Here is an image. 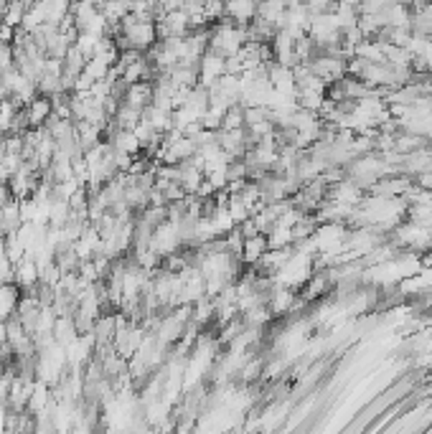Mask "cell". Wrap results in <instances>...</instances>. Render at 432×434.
<instances>
[{
	"label": "cell",
	"mask_w": 432,
	"mask_h": 434,
	"mask_svg": "<svg viewBox=\"0 0 432 434\" xmlns=\"http://www.w3.org/2000/svg\"><path fill=\"white\" fill-rule=\"evenodd\" d=\"M79 335V328L74 323L72 315H56V326H54V340L61 345H69L74 338Z\"/></svg>",
	"instance_id": "cell-10"
},
{
	"label": "cell",
	"mask_w": 432,
	"mask_h": 434,
	"mask_svg": "<svg viewBox=\"0 0 432 434\" xmlns=\"http://www.w3.org/2000/svg\"><path fill=\"white\" fill-rule=\"evenodd\" d=\"M13 199V193H11V186H8L6 181H0V206H6L8 201Z\"/></svg>",
	"instance_id": "cell-22"
},
{
	"label": "cell",
	"mask_w": 432,
	"mask_h": 434,
	"mask_svg": "<svg viewBox=\"0 0 432 434\" xmlns=\"http://www.w3.org/2000/svg\"><path fill=\"white\" fill-rule=\"evenodd\" d=\"M140 120H143V109L130 107L128 102H120V107H117L115 117H112L115 127H122V130H135V125H138Z\"/></svg>",
	"instance_id": "cell-11"
},
{
	"label": "cell",
	"mask_w": 432,
	"mask_h": 434,
	"mask_svg": "<svg viewBox=\"0 0 432 434\" xmlns=\"http://www.w3.org/2000/svg\"><path fill=\"white\" fill-rule=\"evenodd\" d=\"M226 18L239 26H250L257 16V0H224Z\"/></svg>",
	"instance_id": "cell-4"
},
{
	"label": "cell",
	"mask_w": 432,
	"mask_h": 434,
	"mask_svg": "<svg viewBox=\"0 0 432 434\" xmlns=\"http://www.w3.org/2000/svg\"><path fill=\"white\" fill-rule=\"evenodd\" d=\"M221 120H224V112H219V109H214V107H209L206 112L201 115V127L204 130H214V133H219L221 130Z\"/></svg>",
	"instance_id": "cell-18"
},
{
	"label": "cell",
	"mask_w": 432,
	"mask_h": 434,
	"mask_svg": "<svg viewBox=\"0 0 432 434\" xmlns=\"http://www.w3.org/2000/svg\"><path fill=\"white\" fill-rule=\"evenodd\" d=\"M16 67V48L13 43H0V74Z\"/></svg>",
	"instance_id": "cell-19"
},
{
	"label": "cell",
	"mask_w": 432,
	"mask_h": 434,
	"mask_svg": "<svg viewBox=\"0 0 432 434\" xmlns=\"http://www.w3.org/2000/svg\"><path fill=\"white\" fill-rule=\"evenodd\" d=\"M267 244H270V249L290 247V244H292V229H287V226H280V223H275L272 229L267 231Z\"/></svg>",
	"instance_id": "cell-14"
},
{
	"label": "cell",
	"mask_w": 432,
	"mask_h": 434,
	"mask_svg": "<svg viewBox=\"0 0 432 434\" xmlns=\"http://www.w3.org/2000/svg\"><path fill=\"white\" fill-rule=\"evenodd\" d=\"M13 38H16V28L0 21V43H13Z\"/></svg>",
	"instance_id": "cell-21"
},
{
	"label": "cell",
	"mask_w": 432,
	"mask_h": 434,
	"mask_svg": "<svg viewBox=\"0 0 432 434\" xmlns=\"http://www.w3.org/2000/svg\"><path fill=\"white\" fill-rule=\"evenodd\" d=\"M26 115H28V125L31 127H43L46 120L54 115V104H51V96L38 94L33 102L26 107Z\"/></svg>",
	"instance_id": "cell-5"
},
{
	"label": "cell",
	"mask_w": 432,
	"mask_h": 434,
	"mask_svg": "<svg viewBox=\"0 0 432 434\" xmlns=\"http://www.w3.org/2000/svg\"><path fill=\"white\" fill-rule=\"evenodd\" d=\"M150 247L160 254V257H168V254L178 252L183 247L181 241V231H178V223L176 221H160L155 229H153V236H150Z\"/></svg>",
	"instance_id": "cell-1"
},
{
	"label": "cell",
	"mask_w": 432,
	"mask_h": 434,
	"mask_svg": "<svg viewBox=\"0 0 432 434\" xmlns=\"http://www.w3.org/2000/svg\"><path fill=\"white\" fill-rule=\"evenodd\" d=\"M221 130H244V107L242 104H231L224 112Z\"/></svg>",
	"instance_id": "cell-16"
},
{
	"label": "cell",
	"mask_w": 432,
	"mask_h": 434,
	"mask_svg": "<svg viewBox=\"0 0 432 434\" xmlns=\"http://www.w3.org/2000/svg\"><path fill=\"white\" fill-rule=\"evenodd\" d=\"M26 11H28V8H26L21 0H8L6 8L0 11V21L13 26V28H21V26H23V18H26Z\"/></svg>",
	"instance_id": "cell-13"
},
{
	"label": "cell",
	"mask_w": 432,
	"mask_h": 434,
	"mask_svg": "<svg viewBox=\"0 0 432 434\" xmlns=\"http://www.w3.org/2000/svg\"><path fill=\"white\" fill-rule=\"evenodd\" d=\"M21 223H23V218H21V201L18 199H11L6 206H0V231H3V234L16 231Z\"/></svg>",
	"instance_id": "cell-9"
},
{
	"label": "cell",
	"mask_w": 432,
	"mask_h": 434,
	"mask_svg": "<svg viewBox=\"0 0 432 434\" xmlns=\"http://www.w3.org/2000/svg\"><path fill=\"white\" fill-rule=\"evenodd\" d=\"M16 284H18L23 292L36 289V284H38V265L31 260V257H23L21 262H16Z\"/></svg>",
	"instance_id": "cell-6"
},
{
	"label": "cell",
	"mask_w": 432,
	"mask_h": 434,
	"mask_svg": "<svg viewBox=\"0 0 432 434\" xmlns=\"http://www.w3.org/2000/svg\"><path fill=\"white\" fill-rule=\"evenodd\" d=\"M397 3H404V6H409V3H412V0H397Z\"/></svg>",
	"instance_id": "cell-23"
},
{
	"label": "cell",
	"mask_w": 432,
	"mask_h": 434,
	"mask_svg": "<svg viewBox=\"0 0 432 434\" xmlns=\"http://www.w3.org/2000/svg\"><path fill=\"white\" fill-rule=\"evenodd\" d=\"M270 244H267V234H257V236H247L242 244V262L247 267L257 265V260H260L262 254L267 252Z\"/></svg>",
	"instance_id": "cell-8"
},
{
	"label": "cell",
	"mask_w": 432,
	"mask_h": 434,
	"mask_svg": "<svg viewBox=\"0 0 432 434\" xmlns=\"http://www.w3.org/2000/svg\"><path fill=\"white\" fill-rule=\"evenodd\" d=\"M99 41H102V36H97V33H89V30H79V36H77L74 46L79 48V51L87 56V59H92V56H94V51H97Z\"/></svg>",
	"instance_id": "cell-15"
},
{
	"label": "cell",
	"mask_w": 432,
	"mask_h": 434,
	"mask_svg": "<svg viewBox=\"0 0 432 434\" xmlns=\"http://www.w3.org/2000/svg\"><path fill=\"white\" fill-rule=\"evenodd\" d=\"M295 300H298V289L287 287V284H275L267 295V308L272 313V318H282V315L290 313Z\"/></svg>",
	"instance_id": "cell-3"
},
{
	"label": "cell",
	"mask_w": 432,
	"mask_h": 434,
	"mask_svg": "<svg viewBox=\"0 0 432 434\" xmlns=\"http://www.w3.org/2000/svg\"><path fill=\"white\" fill-rule=\"evenodd\" d=\"M21 295H23V289H21L16 282H3L0 284V308L6 310L8 315H16Z\"/></svg>",
	"instance_id": "cell-12"
},
{
	"label": "cell",
	"mask_w": 432,
	"mask_h": 434,
	"mask_svg": "<svg viewBox=\"0 0 432 434\" xmlns=\"http://www.w3.org/2000/svg\"><path fill=\"white\" fill-rule=\"evenodd\" d=\"M224 74H226V59L209 48L206 54L201 56V61H199V84L211 89L214 82L219 77H224Z\"/></svg>",
	"instance_id": "cell-2"
},
{
	"label": "cell",
	"mask_w": 432,
	"mask_h": 434,
	"mask_svg": "<svg viewBox=\"0 0 432 434\" xmlns=\"http://www.w3.org/2000/svg\"><path fill=\"white\" fill-rule=\"evenodd\" d=\"M82 72H84L87 77L94 79V82H102V79L107 77V72H110V64H107L104 59H99V56H92V59H87Z\"/></svg>",
	"instance_id": "cell-17"
},
{
	"label": "cell",
	"mask_w": 432,
	"mask_h": 434,
	"mask_svg": "<svg viewBox=\"0 0 432 434\" xmlns=\"http://www.w3.org/2000/svg\"><path fill=\"white\" fill-rule=\"evenodd\" d=\"M21 201V218L23 221H36L38 216V201L33 196H26V199H18Z\"/></svg>",
	"instance_id": "cell-20"
},
{
	"label": "cell",
	"mask_w": 432,
	"mask_h": 434,
	"mask_svg": "<svg viewBox=\"0 0 432 434\" xmlns=\"http://www.w3.org/2000/svg\"><path fill=\"white\" fill-rule=\"evenodd\" d=\"M122 102H128L130 107L145 109L148 104L153 102V82L143 79V82H135V84H130L128 91H125V99H122Z\"/></svg>",
	"instance_id": "cell-7"
},
{
	"label": "cell",
	"mask_w": 432,
	"mask_h": 434,
	"mask_svg": "<svg viewBox=\"0 0 432 434\" xmlns=\"http://www.w3.org/2000/svg\"><path fill=\"white\" fill-rule=\"evenodd\" d=\"M427 206H430V208H432V201H430V204H427Z\"/></svg>",
	"instance_id": "cell-24"
}]
</instances>
